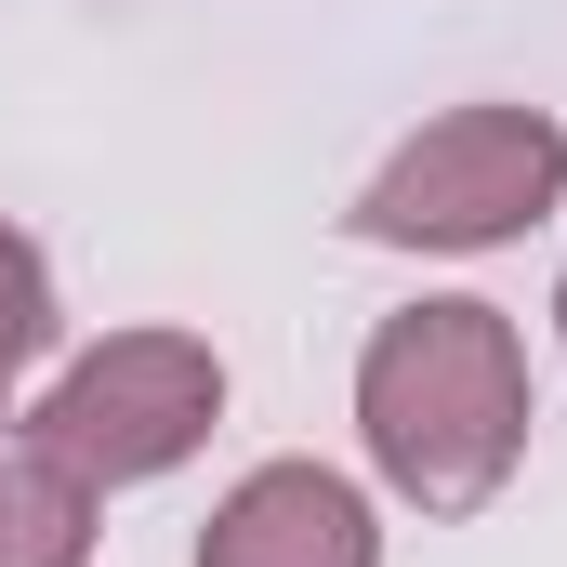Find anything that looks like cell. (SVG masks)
I'll use <instances>...</instances> for the list:
<instances>
[{"label":"cell","mask_w":567,"mask_h":567,"mask_svg":"<svg viewBox=\"0 0 567 567\" xmlns=\"http://www.w3.org/2000/svg\"><path fill=\"white\" fill-rule=\"evenodd\" d=\"M40 330H53V317H40V265H27V251L0 238V370H13V357H27Z\"/></svg>","instance_id":"obj_6"},{"label":"cell","mask_w":567,"mask_h":567,"mask_svg":"<svg viewBox=\"0 0 567 567\" xmlns=\"http://www.w3.org/2000/svg\"><path fill=\"white\" fill-rule=\"evenodd\" d=\"M0 567H80V488L53 449H0Z\"/></svg>","instance_id":"obj_5"},{"label":"cell","mask_w":567,"mask_h":567,"mask_svg":"<svg viewBox=\"0 0 567 567\" xmlns=\"http://www.w3.org/2000/svg\"><path fill=\"white\" fill-rule=\"evenodd\" d=\"M212 396H225V370L198 357V343H106V357H80L66 383H53V410H40V449L66 462V475H158V462H185V435L212 423Z\"/></svg>","instance_id":"obj_3"},{"label":"cell","mask_w":567,"mask_h":567,"mask_svg":"<svg viewBox=\"0 0 567 567\" xmlns=\"http://www.w3.org/2000/svg\"><path fill=\"white\" fill-rule=\"evenodd\" d=\"M198 567H370V515H357V488L343 475H251L238 502H225V528H212V555Z\"/></svg>","instance_id":"obj_4"},{"label":"cell","mask_w":567,"mask_h":567,"mask_svg":"<svg viewBox=\"0 0 567 567\" xmlns=\"http://www.w3.org/2000/svg\"><path fill=\"white\" fill-rule=\"evenodd\" d=\"M515 423H528V383H515V343L488 303H423L370 343V449L396 488L488 502L515 462Z\"/></svg>","instance_id":"obj_1"},{"label":"cell","mask_w":567,"mask_h":567,"mask_svg":"<svg viewBox=\"0 0 567 567\" xmlns=\"http://www.w3.org/2000/svg\"><path fill=\"white\" fill-rule=\"evenodd\" d=\"M555 185H567L555 120H528V106H475V120L423 133L383 185H370L357 238H435V251H475V238H515Z\"/></svg>","instance_id":"obj_2"}]
</instances>
